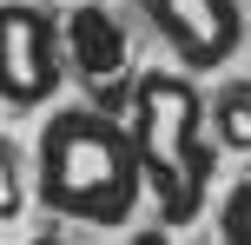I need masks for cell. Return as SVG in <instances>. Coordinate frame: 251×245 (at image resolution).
Segmentation results:
<instances>
[{
  "label": "cell",
  "mask_w": 251,
  "mask_h": 245,
  "mask_svg": "<svg viewBox=\"0 0 251 245\" xmlns=\"http://www.w3.org/2000/svg\"><path fill=\"white\" fill-rule=\"evenodd\" d=\"M33 192L47 212L79 225H126L146 199L132 133L100 106H53L33 139Z\"/></svg>",
  "instance_id": "1"
},
{
  "label": "cell",
  "mask_w": 251,
  "mask_h": 245,
  "mask_svg": "<svg viewBox=\"0 0 251 245\" xmlns=\"http://www.w3.org/2000/svg\"><path fill=\"white\" fill-rule=\"evenodd\" d=\"M126 133H132L139 172H146V192L159 206V225L178 232L212 206V179L218 159L205 139V93L192 73L178 66H146L132 80V100H126Z\"/></svg>",
  "instance_id": "2"
},
{
  "label": "cell",
  "mask_w": 251,
  "mask_h": 245,
  "mask_svg": "<svg viewBox=\"0 0 251 245\" xmlns=\"http://www.w3.org/2000/svg\"><path fill=\"white\" fill-rule=\"evenodd\" d=\"M66 86L60 13L47 0H0V106L40 113Z\"/></svg>",
  "instance_id": "3"
},
{
  "label": "cell",
  "mask_w": 251,
  "mask_h": 245,
  "mask_svg": "<svg viewBox=\"0 0 251 245\" xmlns=\"http://www.w3.org/2000/svg\"><path fill=\"white\" fill-rule=\"evenodd\" d=\"M60 47H66V73L86 80L100 113L126 119V100H132V40H126V20L106 0H79L73 13H60Z\"/></svg>",
  "instance_id": "4"
},
{
  "label": "cell",
  "mask_w": 251,
  "mask_h": 245,
  "mask_svg": "<svg viewBox=\"0 0 251 245\" xmlns=\"http://www.w3.org/2000/svg\"><path fill=\"white\" fill-rule=\"evenodd\" d=\"M139 13H146V27L165 40V53H172L178 73H218V66L238 53L245 40V13L238 0H139Z\"/></svg>",
  "instance_id": "5"
},
{
  "label": "cell",
  "mask_w": 251,
  "mask_h": 245,
  "mask_svg": "<svg viewBox=\"0 0 251 245\" xmlns=\"http://www.w3.org/2000/svg\"><path fill=\"white\" fill-rule=\"evenodd\" d=\"M205 119H212L218 146H231V153H251V80H225V86L205 100Z\"/></svg>",
  "instance_id": "6"
},
{
  "label": "cell",
  "mask_w": 251,
  "mask_h": 245,
  "mask_svg": "<svg viewBox=\"0 0 251 245\" xmlns=\"http://www.w3.org/2000/svg\"><path fill=\"white\" fill-rule=\"evenodd\" d=\"M20 206H26V159L0 133V219H20Z\"/></svg>",
  "instance_id": "7"
},
{
  "label": "cell",
  "mask_w": 251,
  "mask_h": 245,
  "mask_svg": "<svg viewBox=\"0 0 251 245\" xmlns=\"http://www.w3.org/2000/svg\"><path fill=\"white\" fill-rule=\"evenodd\" d=\"M218 239L225 245H251V172L225 192V206H218Z\"/></svg>",
  "instance_id": "8"
},
{
  "label": "cell",
  "mask_w": 251,
  "mask_h": 245,
  "mask_svg": "<svg viewBox=\"0 0 251 245\" xmlns=\"http://www.w3.org/2000/svg\"><path fill=\"white\" fill-rule=\"evenodd\" d=\"M119 245H172V232H165V225H146V232H132V239H119Z\"/></svg>",
  "instance_id": "9"
},
{
  "label": "cell",
  "mask_w": 251,
  "mask_h": 245,
  "mask_svg": "<svg viewBox=\"0 0 251 245\" xmlns=\"http://www.w3.org/2000/svg\"><path fill=\"white\" fill-rule=\"evenodd\" d=\"M33 245H60V239H33Z\"/></svg>",
  "instance_id": "10"
}]
</instances>
